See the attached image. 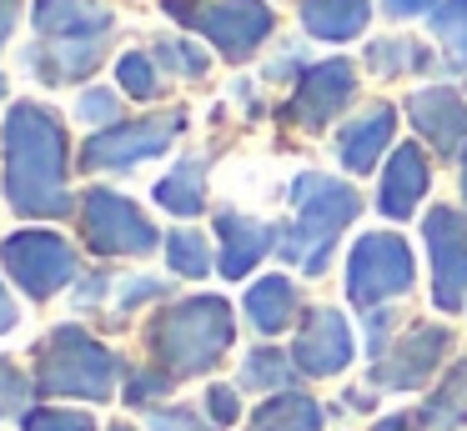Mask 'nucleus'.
<instances>
[{"mask_svg": "<svg viewBox=\"0 0 467 431\" xmlns=\"http://www.w3.org/2000/svg\"><path fill=\"white\" fill-rule=\"evenodd\" d=\"M116 76H121V86L131 90V96H151V90H156V70H151V60H146V56H121Z\"/></svg>", "mask_w": 467, "mask_h": 431, "instance_id": "27", "label": "nucleus"}, {"mask_svg": "<svg viewBox=\"0 0 467 431\" xmlns=\"http://www.w3.org/2000/svg\"><path fill=\"white\" fill-rule=\"evenodd\" d=\"M116 116V96H106V90H86L81 96V120H91V126H101V120Z\"/></svg>", "mask_w": 467, "mask_h": 431, "instance_id": "31", "label": "nucleus"}, {"mask_svg": "<svg viewBox=\"0 0 467 431\" xmlns=\"http://www.w3.org/2000/svg\"><path fill=\"white\" fill-rule=\"evenodd\" d=\"M246 381L252 386H276V381H286V366L276 351H256L252 361H246Z\"/></svg>", "mask_w": 467, "mask_h": 431, "instance_id": "28", "label": "nucleus"}, {"mask_svg": "<svg viewBox=\"0 0 467 431\" xmlns=\"http://www.w3.org/2000/svg\"><path fill=\"white\" fill-rule=\"evenodd\" d=\"M442 351H447V331L417 326L412 336H407L402 346L392 351V361L377 371V381H382V386H417V381H422L427 371L437 366V356H442Z\"/></svg>", "mask_w": 467, "mask_h": 431, "instance_id": "15", "label": "nucleus"}, {"mask_svg": "<svg viewBox=\"0 0 467 431\" xmlns=\"http://www.w3.org/2000/svg\"><path fill=\"white\" fill-rule=\"evenodd\" d=\"M422 50L417 46H407V40H387V46H372V66L377 70H387V76H392V70H407V66H422Z\"/></svg>", "mask_w": 467, "mask_h": 431, "instance_id": "26", "label": "nucleus"}, {"mask_svg": "<svg viewBox=\"0 0 467 431\" xmlns=\"http://www.w3.org/2000/svg\"><path fill=\"white\" fill-rule=\"evenodd\" d=\"M192 20H196V26H202L232 60L252 56V50L262 46V36L272 30V10H266L262 0H212V5H202Z\"/></svg>", "mask_w": 467, "mask_h": 431, "instance_id": "9", "label": "nucleus"}, {"mask_svg": "<svg viewBox=\"0 0 467 431\" xmlns=\"http://www.w3.org/2000/svg\"><path fill=\"white\" fill-rule=\"evenodd\" d=\"M427 251H432V296L442 311H457L467 301V221L457 210H427Z\"/></svg>", "mask_w": 467, "mask_h": 431, "instance_id": "8", "label": "nucleus"}, {"mask_svg": "<svg viewBox=\"0 0 467 431\" xmlns=\"http://www.w3.org/2000/svg\"><path fill=\"white\" fill-rule=\"evenodd\" d=\"M202 196H206L202 160H192V166H182L176 176H166L161 186H156V200H161L166 210H176V216H196V210H202Z\"/></svg>", "mask_w": 467, "mask_h": 431, "instance_id": "22", "label": "nucleus"}, {"mask_svg": "<svg viewBox=\"0 0 467 431\" xmlns=\"http://www.w3.org/2000/svg\"><path fill=\"white\" fill-rule=\"evenodd\" d=\"M407 286H412V251H407L402 236L372 231V236H362L352 246V261H347V296H352L357 306L387 301Z\"/></svg>", "mask_w": 467, "mask_h": 431, "instance_id": "5", "label": "nucleus"}, {"mask_svg": "<svg viewBox=\"0 0 467 431\" xmlns=\"http://www.w3.org/2000/svg\"><path fill=\"white\" fill-rule=\"evenodd\" d=\"M36 30L51 40H101L111 30V10L96 0H36Z\"/></svg>", "mask_w": 467, "mask_h": 431, "instance_id": "14", "label": "nucleus"}, {"mask_svg": "<svg viewBox=\"0 0 467 431\" xmlns=\"http://www.w3.org/2000/svg\"><path fill=\"white\" fill-rule=\"evenodd\" d=\"M151 431H206V426L186 411H161V416H151Z\"/></svg>", "mask_w": 467, "mask_h": 431, "instance_id": "32", "label": "nucleus"}, {"mask_svg": "<svg viewBox=\"0 0 467 431\" xmlns=\"http://www.w3.org/2000/svg\"><path fill=\"white\" fill-rule=\"evenodd\" d=\"M246 311H252V321L262 331H282L292 326L296 316V286L286 276H266L252 286V296H246Z\"/></svg>", "mask_w": 467, "mask_h": 431, "instance_id": "20", "label": "nucleus"}, {"mask_svg": "<svg viewBox=\"0 0 467 431\" xmlns=\"http://www.w3.org/2000/svg\"><path fill=\"white\" fill-rule=\"evenodd\" d=\"M427 190V156L417 146H402L392 160H387V176H382V210L387 216H412L417 200Z\"/></svg>", "mask_w": 467, "mask_h": 431, "instance_id": "16", "label": "nucleus"}, {"mask_svg": "<svg viewBox=\"0 0 467 431\" xmlns=\"http://www.w3.org/2000/svg\"><path fill=\"white\" fill-rule=\"evenodd\" d=\"M116 381V356L106 346H96L86 331L61 326L51 341H46V361H41V386L51 396H111Z\"/></svg>", "mask_w": 467, "mask_h": 431, "instance_id": "4", "label": "nucleus"}, {"mask_svg": "<svg viewBox=\"0 0 467 431\" xmlns=\"http://www.w3.org/2000/svg\"><path fill=\"white\" fill-rule=\"evenodd\" d=\"M432 30H437V40L452 50V60H467V0H447L432 15Z\"/></svg>", "mask_w": 467, "mask_h": 431, "instance_id": "23", "label": "nucleus"}, {"mask_svg": "<svg viewBox=\"0 0 467 431\" xmlns=\"http://www.w3.org/2000/svg\"><path fill=\"white\" fill-rule=\"evenodd\" d=\"M16 15H21V10H16V0H0V46H5V36H11Z\"/></svg>", "mask_w": 467, "mask_h": 431, "instance_id": "35", "label": "nucleus"}, {"mask_svg": "<svg viewBox=\"0 0 467 431\" xmlns=\"http://www.w3.org/2000/svg\"><path fill=\"white\" fill-rule=\"evenodd\" d=\"M252 431H322V406L306 396H276L252 416Z\"/></svg>", "mask_w": 467, "mask_h": 431, "instance_id": "21", "label": "nucleus"}, {"mask_svg": "<svg viewBox=\"0 0 467 431\" xmlns=\"http://www.w3.org/2000/svg\"><path fill=\"white\" fill-rule=\"evenodd\" d=\"M347 96H352V66H347V60H327V66H317L302 76L292 116L306 120V126H322V120H332L337 110L347 106Z\"/></svg>", "mask_w": 467, "mask_h": 431, "instance_id": "13", "label": "nucleus"}, {"mask_svg": "<svg viewBox=\"0 0 467 431\" xmlns=\"http://www.w3.org/2000/svg\"><path fill=\"white\" fill-rule=\"evenodd\" d=\"M21 401H26V376L11 361H0V416L5 411H21Z\"/></svg>", "mask_w": 467, "mask_h": 431, "instance_id": "29", "label": "nucleus"}, {"mask_svg": "<svg viewBox=\"0 0 467 431\" xmlns=\"http://www.w3.org/2000/svg\"><path fill=\"white\" fill-rule=\"evenodd\" d=\"M352 216H357L352 186H342L332 176H317V170L312 176H296V221L282 241V256L317 276L327 266V256H332V241L342 236V226Z\"/></svg>", "mask_w": 467, "mask_h": 431, "instance_id": "2", "label": "nucleus"}, {"mask_svg": "<svg viewBox=\"0 0 467 431\" xmlns=\"http://www.w3.org/2000/svg\"><path fill=\"white\" fill-rule=\"evenodd\" d=\"M176 130H182V116H156V120H136V126L101 130V136L86 140V166H131V160H146L171 146Z\"/></svg>", "mask_w": 467, "mask_h": 431, "instance_id": "10", "label": "nucleus"}, {"mask_svg": "<svg viewBox=\"0 0 467 431\" xmlns=\"http://www.w3.org/2000/svg\"><path fill=\"white\" fill-rule=\"evenodd\" d=\"M352 361V331L337 311H312L296 336V366L312 371V376H332Z\"/></svg>", "mask_w": 467, "mask_h": 431, "instance_id": "11", "label": "nucleus"}, {"mask_svg": "<svg viewBox=\"0 0 467 431\" xmlns=\"http://www.w3.org/2000/svg\"><path fill=\"white\" fill-rule=\"evenodd\" d=\"M212 416H216V421H236V396H232L226 386L212 391Z\"/></svg>", "mask_w": 467, "mask_h": 431, "instance_id": "33", "label": "nucleus"}, {"mask_svg": "<svg viewBox=\"0 0 467 431\" xmlns=\"http://www.w3.org/2000/svg\"><path fill=\"white\" fill-rule=\"evenodd\" d=\"M407 110H412L417 130H422V136H432L437 150H457L467 140V106H462V96H457L452 86L417 90Z\"/></svg>", "mask_w": 467, "mask_h": 431, "instance_id": "12", "label": "nucleus"}, {"mask_svg": "<svg viewBox=\"0 0 467 431\" xmlns=\"http://www.w3.org/2000/svg\"><path fill=\"white\" fill-rule=\"evenodd\" d=\"M86 236L106 256H141L156 246V226L126 196H111V190L86 196Z\"/></svg>", "mask_w": 467, "mask_h": 431, "instance_id": "7", "label": "nucleus"}, {"mask_svg": "<svg viewBox=\"0 0 467 431\" xmlns=\"http://www.w3.org/2000/svg\"><path fill=\"white\" fill-rule=\"evenodd\" d=\"M161 56L171 60L176 70H186V76H202V70H206V56H202L196 46H182V40H166V46H161Z\"/></svg>", "mask_w": 467, "mask_h": 431, "instance_id": "30", "label": "nucleus"}, {"mask_svg": "<svg viewBox=\"0 0 467 431\" xmlns=\"http://www.w3.org/2000/svg\"><path fill=\"white\" fill-rule=\"evenodd\" d=\"M0 96H5V80H0Z\"/></svg>", "mask_w": 467, "mask_h": 431, "instance_id": "38", "label": "nucleus"}, {"mask_svg": "<svg viewBox=\"0 0 467 431\" xmlns=\"http://www.w3.org/2000/svg\"><path fill=\"white\" fill-rule=\"evenodd\" d=\"M26 431H91V416L86 411H61V406H46L26 416Z\"/></svg>", "mask_w": 467, "mask_h": 431, "instance_id": "25", "label": "nucleus"}, {"mask_svg": "<svg viewBox=\"0 0 467 431\" xmlns=\"http://www.w3.org/2000/svg\"><path fill=\"white\" fill-rule=\"evenodd\" d=\"M302 26L317 40H347L367 26V0H306Z\"/></svg>", "mask_w": 467, "mask_h": 431, "instance_id": "19", "label": "nucleus"}, {"mask_svg": "<svg viewBox=\"0 0 467 431\" xmlns=\"http://www.w3.org/2000/svg\"><path fill=\"white\" fill-rule=\"evenodd\" d=\"M437 0H387V15H427Z\"/></svg>", "mask_w": 467, "mask_h": 431, "instance_id": "34", "label": "nucleus"}, {"mask_svg": "<svg viewBox=\"0 0 467 431\" xmlns=\"http://www.w3.org/2000/svg\"><path fill=\"white\" fill-rule=\"evenodd\" d=\"M392 126H397V110L392 106H372L362 120H352V126L342 130V160L352 170H372L377 156H382V146L392 140Z\"/></svg>", "mask_w": 467, "mask_h": 431, "instance_id": "18", "label": "nucleus"}, {"mask_svg": "<svg viewBox=\"0 0 467 431\" xmlns=\"http://www.w3.org/2000/svg\"><path fill=\"white\" fill-rule=\"evenodd\" d=\"M151 341L171 371H206L232 346V306L222 296H192L156 321Z\"/></svg>", "mask_w": 467, "mask_h": 431, "instance_id": "3", "label": "nucleus"}, {"mask_svg": "<svg viewBox=\"0 0 467 431\" xmlns=\"http://www.w3.org/2000/svg\"><path fill=\"white\" fill-rule=\"evenodd\" d=\"M5 196L26 216H61L66 196V130L46 106H16L5 116Z\"/></svg>", "mask_w": 467, "mask_h": 431, "instance_id": "1", "label": "nucleus"}, {"mask_svg": "<svg viewBox=\"0 0 467 431\" xmlns=\"http://www.w3.org/2000/svg\"><path fill=\"white\" fill-rule=\"evenodd\" d=\"M216 231H222V271L226 276H246L256 266V256H266V246H272V231L236 216V210H226L216 221Z\"/></svg>", "mask_w": 467, "mask_h": 431, "instance_id": "17", "label": "nucleus"}, {"mask_svg": "<svg viewBox=\"0 0 467 431\" xmlns=\"http://www.w3.org/2000/svg\"><path fill=\"white\" fill-rule=\"evenodd\" d=\"M171 266L176 271H186V276H206V241L196 236V231H176L171 236Z\"/></svg>", "mask_w": 467, "mask_h": 431, "instance_id": "24", "label": "nucleus"}, {"mask_svg": "<svg viewBox=\"0 0 467 431\" xmlns=\"http://www.w3.org/2000/svg\"><path fill=\"white\" fill-rule=\"evenodd\" d=\"M0 256H5V271H11L31 296H51V291H61L66 281L76 276L71 246H66L61 236H51V231H21V236H11L0 246Z\"/></svg>", "mask_w": 467, "mask_h": 431, "instance_id": "6", "label": "nucleus"}, {"mask_svg": "<svg viewBox=\"0 0 467 431\" xmlns=\"http://www.w3.org/2000/svg\"><path fill=\"white\" fill-rule=\"evenodd\" d=\"M462 196H467V166H462Z\"/></svg>", "mask_w": 467, "mask_h": 431, "instance_id": "37", "label": "nucleus"}, {"mask_svg": "<svg viewBox=\"0 0 467 431\" xmlns=\"http://www.w3.org/2000/svg\"><path fill=\"white\" fill-rule=\"evenodd\" d=\"M11 321H16V301L5 296V286H0V331H11Z\"/></svg>", "mask_w": 467, "mask_h": 431, "instance_id": "36", "label": "nucleus"}]
</instances>
